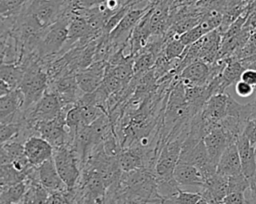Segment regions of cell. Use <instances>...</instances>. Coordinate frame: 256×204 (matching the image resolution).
I'll return each instance as SVG.
<instances>
[{"instance_id": "1", "label": "cell", "mask_w": 256, "mask_h": 204, "mask_svg": "<svg viewBox=\"0 0 256 204\" xmlns=\"http://www.w3.org/2000/svg\"><path fill=\"white\" fill-rule=\"evenodd\" d=\"M71 17L72 9L54 24L46 28L37 51L39 60L53 56L65 47L68 39V25Z\"/></svg>"}, {"instance_id": "2", "label": "cell", "mask_w": 256, "mask_h": 204, "mask_svg": "<svg viewBox=\"0 0 256 204\" xmlns=\"http://www.w3.org/2000/svg\"><path fill=\"white\" fill-rule=\"evenodd\" d=\"M53 160L56 169L68 190H74L80 178V168L77 162V155L68 145L55 147Z\"/></svg>"}, {"instance_id": "3", "label": "cell", "mask_w": 256, "mask_h": 204, "mask_svg": "<svg viewBox=\"0 0 256 204\" xmlns=\"http://www.w3.org/2000/svg\"><path fill=\"white\" fill-rule=\"evenodd\" d=\"M187 119H192L190 110L185 98V86L177 76V82L173 85L168 97L164 124L167 128L175 125L177 122H182Z\"/></svg>"}, {"instance_id": "4", "label": "cell", "mask_w": 256, "mask_h": 204, "mask_svg": "<svg viewBox=\"0 0 256 204\" xmlns=\"http://www.w3.org/2000/svg\"><path fill=\"white\" fill-rule=\"evenodd\" d=\"M182 144L183 141H180L179 137H177L167 141L161 148L154 167L157 180H171L174 178V169L180 158Z\"/></svg>"}, {"instance_id": "5", "label": "cell", "mask_w": 256, "mask_h": 204, "mask_svg": "<svg viewBox=\"0 0 256 204\" xmlns=\"http://www.w3.org/2000/svg\"><path fill=\"white\" fill-rule=\"evenodd\" d=\"M63 109L59 96L53 91H46L42 98L29 110L25 116L26 123L31 129L32 126L39 121L52 120L57 117Z\"/></svg>"}, {"instance_id": "6", "label": "cell", "mask_w": 256, "mask_h": 204, "mask_svg": "<svg viewBox=\"0 0 256 204\" xmlns=\"http://www.w3.org/2000/svg\"><path fill=\"white\" fill-rule=\"evenodd\" d=\"M151 5L144 8H131L122 18L119 24L109 33V40L114 48L124 46L140 19L147 13Z\"/></svg>"}, {"instance_id": "7", "label": "cell", "mask_w": 256, "mask_h": 204, "mask_svg": "<svg viewBox=\"0 0 256 204\" xmlns=\"http://www.w3.org/2000/svg\"><path fill=\"white\" fill-rule=\"evenodd\" d=\"M229 96L230 94L226 92L214 94L202 107L200 115L209 132L227 116Z\"/></svg>"}, {"instance_id": "8", "label": "cell", "mask_w": 256, "mask_h": 204, "mask_svg": "<svg viewBox=\"0 0 256 204\" xmlns=\"http://www.w3.org/2000/svg\"><path fill=\"white\" fill-rule=\"evenodd\" d=\"M107 66L108 61H94L89 67L76 73L77 84L83 94L93 92L102 84Z\"/></svg>"}, {"instance_id": "9", "label": "cell", "mask_w": 256, "mask_h": 204, "mask_svg": "<svg viewBox=\"0 0 256 204\" xmlns=\"http://www.w3.org/2000/svg\"><path fill=\"white\" fill-rule=\"evenodd\" d=\"M24 150L29 163L38 167L53 157L54 147L41 136H30L24 142Z\"/></svg>"}, {"instance_id": "10", "label": "cell", "mask_w": 256, "mask_h": 204, "mask_svg": "<svg viewBox=\"0 0 256 204\" xmlns=\"http://www.w3.org/2000/svg\"><path fill=\"white\" fill-rule=\"evenodd\" d=\"M177 76L184 85H206L212 79L211 64L201 60L194 61L184 67Z\"/></svg>"}, {"instance_id": "11", "label": "cell", "mask_w": 256, "mask_h": 204, "mask_svg": "<svg viewBox=\"0 0 256 204\" xmlns=\"http://www.w3.org/2000/svg\"><path fill=\"white\" fill-rule=\"evenodd\" d=\"M203 141L205 143L207 152L211 161L217 165L218 161L225 151V149L235 141L229 136V134L223 130L220 126H216L212 129L204 138Z\"/></svg>"}, {"instance_id": "12", "label": "cell", "mask_w": 256, "mask_h": 204, "mask_svg": "<svg viewBox=\"0 0 256 204\" xmlns=\"http://www.w3.org/2000/svg\"><path fill=\"white\" fill-rule=\"evenodd\" d=\"M241 166L242 173L250 180L256 171V149L255 146L250 142L248 137L243 133L235 141Z\"/></svg>"}, {"instance_id": "13", "label": "cell", "mask_w": 256, "mask_h": 204, "mask_svg": "<svg viewBox=\"0 0 256 204\" xmlns=\"http://www.w3.org/2000/svg\"><path fill=\"white\" fill-rule=\"evenodd\" d=\"M37 171L39 182L48 190V192L62 191L67 189L56 169L53 157L38 166Z\"/></svg>"}, {"instance_id": "14", "label": "cell", "mask_w": 256, "mask_h": 204, "mask_svg": "<svg viewBox=\"0 0 256 204\" xmlns=\"http://www.w3.org/2000/svg\"><path fill=\"white\" fill-rule=\"evenodd\" d=\"M24 95L20 88L14 89L8 94L0 97V118L1 123L14 121L19 109L23 107Z\"/></svg>"}, {"instance_id": "15", "label": "cell", "mask_w": 256, "mask_h": 204, "mask_svg": "<svg viewBox=\"0 0 256 204\" xmlns=\"http://www.w3.org/2000/svg\"><path fill=\"white\" fill-rule=\"evenodd\" d=\"M217 173L227 177L242 173L241 161L235 142L231 143L222 153L217 164Z\"/></svg>"}, {"instance_id": "16", "label": "cell", "mask_w": 256, "mask_h": 204, "mask_svg": "<svg viewBox=\"0 0 256 204\" xmlns=\"http://www.w3.org/2000/svg\"><path fill=\"white\" fill-rule=\"evenodd\" d=\"M174 179L180 186H193L202 188L205 180L199 169L189 163L178 162L173 174Z\"/></svg>"}, {"instance_id": "17", "label": "cell", "mask_w": 256, "mask_h": 204, "mask_svg": "<svg viewBox=\"0 0 256 204\" xmlns=\"http://www.w3.org/2000/svg\"><path fill=\"white\" fill-rule=\"evenodd\" d=\"M117 162L120 170L124 173L139 168H143V151L138 147H130L128 149H123L117 157Z\"/></svg>"}, {"instance_id": "18", "label": "cell", "mask_w": 256, "mask_h": 204, "mask_svg": "<svg viewBox=\"0 0 256 204\" xmlns=\"http://www.w3.org/2000/svg\"><path fill=\"white\" fill-rule=\"evenodd\" d=\"M25 73V67L20 63L5 64L1 63L0 66V80L6 82L13 90L19 88L23 76Z\"/></svg>"}, {"instance_id": "19", "label": "cell", "mask_w": 256, "mask_h": 204, "mask_svg": "<svg viewBox=\"0 0 256 204\" xmlns=\"http://www.w3.org/2000/svg\"><path fill=\"white\" fill-rule=\"evenodd\" d=\"M30 182L31 180L27 177L26 180L22 182L1 187V204H14L21 202Z\"/></svg>"}, {"instance_id": "20", "label": "cell", "mask_w": 256, "mask_h": 204, "mask_svg": "<svg viewBox=\"0 0 256 204\" xmlns=\"http://www.w3.org/2000/svg\"><path fill=\"white\" fill-rule=\"evenodd\" d=\"M24 144L18 141H8L1 144L0 162L1 165L11 164L13 161L25 157Z\"/></svg>"}, {"instance_id": "21", "label": "cell", "mask_w": 256, "mask_h": 204, "mask_svg": "<svg viewBox=\"0 0 256 204\" xmlns=\"http://www.w3.org/2000/svg\"><path fill=\"white\" fill-rule=\"evenodd\" d=\"M0 179H1V187L13 185L19 182L26 180L28 177V173L18 171L11 164H4L0 166Z\"/></svg>"}, {"instance_id": "22", "label": "cell", "mask_w": 256, "mask_h": 204, "mask_svg": "<svg viewBox=\"0 0 256 204\" xmlns=\"http://www.w3.org/2000/svg\"><path fill=\"white\" fill-rule=\"evenodd\" d=\"M187 46H185L178 37L176 36L170 37V38H167V42L164 45L163 54L168 60L172 61L174 59L181 58Z\"/></svg>"}, {"instance_id": "23", "label": "cell", "mask_w": 256, "mask_h": 204, "mask_svg": "<svg viewBox=\"0 0 256 204\" xmlns=\"http://www.w3.org/2000/svg\"><path fill=\"white\" fill-rule=\"evenodd\" d=\"M29 0H0L1 17L18 16Z\"/></svg>"}, {"instance_id": "24", "label": "cell", "mask_w": 256, "mask_h": 204, "mask_svg": "<svg viewBox=\"0 0 256 204\" xmlns=\"http://www.w3.org/2000/svg\"><path fill=\"white\" fill-rule=\"evenodd\" d=\"M77 104L80 106L82 123L84 125L92 124L94 121H96L103 114L107 113L106 110L103 107H100V106L85 105V104H80L78 102H77Z\"/></svg>"}, {"instance_id": "25", "label": "cell", "mask_w": 256, "mask_h": 204, "mask_svg": "<svg viewBox=\"0 0 256 204\" xmlns=\"http://www.w3.org/2000/svg\"><path fill=\"white\" fill-rule=\"evenodd\" d=\"M101 146H102V149L105 152V154L112 158H117L119 156V154L121 153V151L123 150L121 148L120 144L118 143L115 133L112 130L106 135L103 142L101 143Z\"/></svg>"}, {"instance_id": "26", "label": "cell", "mask_w": 256, "mask_h": 204, "mask_svg": "<svg viewBox=\"0 0 256 204\" xmlns=\"http://www.w3.org/2000/svg\"><path fill=\"white\" fill-rule=\"evenodd\" d=\"M21 131V123L20 122H7L1 123L0 125V138L1 144L6 143L8 141H12Z\"/></svg>"}, {"instance_id": "27", "label": "cell", "mask_w": 256, "mask_h": 204, "mask_svg": "<svg viewBox=\"0 0 256 204\" xmlns=\"http://www.w3.org/2000/svg\"><path fill=\"white\" fill-rule=\"evenodd\" d=\"M250 185V180L243 174H238L228 177V193L232 191L245 192Z\"/></svg>"}, {"instance_id": "28", "label": "cell", "mask_w": 256, "mask_h": 204, "mask_svg": "<svg viewBox=\"0 0 256 204\" xmlns=\"http://www.w3.org/2000/svg\"><path fill=\"white\" fill-rule=\"evenodd\" d=\"M202 198L201 192H189L182 190L181 188L178 190L177 195L173 198V200L177 204H196Z\"/></svg>"}, {"instance_id": "29", "label": "cell", "mask_w": 256, "mask_h": 204, "mask_svg": "<svg viewBox=\"0 0 256 204\" xmlns=\"http://www.w3.org/2000/svg\"><path fill=\"white\" fill-rule=\"evenodd\" d=\"M222 204H247L245 192L232 191L227 193L222 200Z\"/></svg>"}, {"instance_id": "30", "label": "cell", "mask_w": 256, "mask_h": 204, "mask_svg": "<svg viewBox=\"0 0 256 204\" xmlns=\"http://www.w3.org/2000/svg\"><path fill=\"white\" fill-rule=\"evenodd\" d=\"M234 86H235V92L237 93L238 96H240L242 98H247V97H250L251 95L255 94L256 87L252 86L242 80L237 81L234 84Z\"/></svg>"}, {"instance_id": "31", "label": "cell", "mask_w": 256, "mask_h": 204, "mask_svg": "<svg viewBox=\"0 0 256 204\" xmlns=\"http://www.w3.org/2000/svg\"><path fill=\"white\" fill-rule=\"evenodd\" d=\"M245 196L247 203L256 204V171L250 178L249 188L245 191Z\"/></svg>"}, {"instance_id": "32", "label": "cell", "mask_w": 256, "mask_h": 204, "mask_svg": "<svg viewBox=\"0 0 256 204\" xmlns=\"http://www.w3.org/2000/svg\"><path fill=\"white\" fill-rule=\"evenodd\" d=\"M240 80L256 87V70L251 68L244 69L240 76Z\"/></svg>"}, {"instance_id": "33", "label": "cell", "mask_w": 256, "mask_h": 204, "mask_svg": "<svg viewBox=\"0 0 256 204\" xmlns=\"http://www.w3.org/2000/svg\"><path fill=\"white\" fill-rule=\"evenodd\" d=\"M106 0H76V5L81 8H93L104 3Z\"/></svg>"}, {"instance_id": "34", "label": "cell", "mask_w": 256, "mask_h": 204, "mask_svg": "<svg viewBox=\"0 0 256 204\" xmlns=\"http://www.w3.org/2000/svg\"><path fill=\"white\" fill-rule=\"evenodd\" d=\"M253 102V111H252V115L250 117V119L248 120V123L252 126L253 130H254V146L256 149V90H255V97Z\"/></svg>"}, {"instance_id": "35", "label": "cell", "mask_w": 256, "mask_h": 204, "mask_svg": "<svg viewBox=\"0 0 256 204\" xmlns=\"http://www.w3.org/2000/svg\"><path fill=\"white\" fill-rule=\"evenodd\" d=\"M13 89L3 80H0V97L4 96L6 94H8L9 92H11Z\"/></svg>"}, {"instance_id": "36", "label": "cell", "mask_w": 256, "mask_h": 204, "mask_svg": "<svg viewBox=\"0 0 256 204\" xmlns=\"http://www.w3.org/2000/svg\"><path fill=\"white\" fill-rule=\"evenodd\" d=\"M196 204H209V203H208V201H207L205 198H203V197H202V198H201V199H200Z\"/></svg>"}, {"instance_id": "37", "label": "cell", "mask_w": 256, "mask_h": 204, "mask_svg": "<svg viewBox=\"0 0 256 204\" xmlns=\"http://www.w3.org/2000/svg\"><path fill=\"white\" fill-rule=\"evenodd\" d=\"M14 204H22L21 202H19V203H14Z\"/></svg>"}, {"instance_id": "38", "label": "cell", "mask_w": 256, "mask_h": 204, "mask_svg": "<svg viewBox=\"0 0 256 204\" xmlns=\"http://www.w3.org/2000/svg\"><path fill=\"white\" fill-rule=\"evenodd\" d=\"M143 1H153V0H143Z\"/></svg>"}, {"instance_id": "39", "label": "cell", "mask_w": 256, "mask_h": 204, "mask_svg": "<svg viewBox=\"0 0 256 204\" xmlns=\"http://www.w3.org/2000/svg\"><path fill=\"white\" fill-rule=\"evenodd\" d=\"M247 204H249V203H247Z\"/></svg>"}]
</instances>
